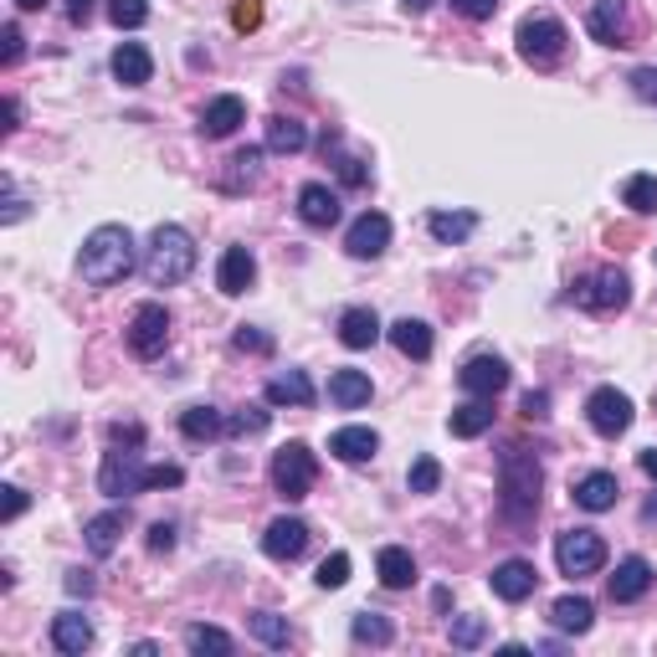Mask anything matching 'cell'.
Instances as JSON below:
<instances>
[{"instance_id": "1f68e13d", "label": "cell", "mask_w": 657, "mask_h": 657, "mask_svg": "<svg viewBox=\"0 0 657 657\" xmlns=\"http://www.w3.org/2000/svg\"><path fill=\"white\" fill-rule=\"evenodd\" d=\"M268 150L272 154H303L309 150V129L299 119H288V114H272L268 119Z\"/></svg>"}, {"instance_id": "484cf974", "label": "cell", "mask_w": 657, "mask_h": 657, "mask_svg": "<svg viewBox=\"0 0 657 657\" xmlns=\"http://www.w3.org/2000/svg\"><path fill=\"white\" fill-rule=\"evenodd\" d=\"M380 340V319L375 309H344L340 314V344L344 349H370Z\"/></svg>"}, {"instance_id": "6125c7cd", "label": "cell", "mask_w": 657, "mask_h": 657, "mask_svg": "<svg viewBox=\"0 0 657 657\" xmlns=\"http://www.w3.org/2000/svg\"><path fill=\"white\" fill-rule=\"evenodd\" d=\"M15 123H21V104H15V98H6V134H11Z\"/></svg>"}, {"instance_id": "52a82bcc", "label": "cell", "mask_w": 657, "mask_h": 657, "mask_svg": "<svg viewBox=\"0 0 657 657\" xmlns=\"http://www.w3.org/2000/svg\"><path fill=\"white\" fill-rule=\"evenodd\" d=\"M554 566H560V575H570V581L596 575V570L606 566V539H601L596 529H566V535L554 539Z\"/></svg>"}, {"instance_id": "4316f807", "label": "cell", "mask_w": 657, "mask_h": 657, "mask_svg": "<svg viewBox=\"0 0 657 657\" xmlns=\"http://www.w3.org/2000/svg\"><path fill=\"white\" fill-rule=\"evenodd\" d=\"M493 427V401H483V396H473L467 406H457L448 417V432L463 437V442H473V437H483Z\"/></svg>"}, {"instance_id": "d6a6232c", "label": "cell", "mask_w": 657, "mask_h": 657, "mask_svg": "<svg viewBox=\"0 0 657 657\" xmlns=\"http://www.w3.org/2000/svg\"><path fill=\"white\" fill-rule=\"evenodd\" d=\"M550 622L560 632H575V637H581V632H591V622H596V606L585 596H560L550 606Z\"/></svg>"}, {"instance_id": "4fadbf2b", "label": "cell", "mask_w": 657, "mask_h": 657, "mask_svg": "<svg viewBox=\"0 0 657 657\" xmlns=\"http://www.w3.org/2000/svg\"><path fill=\"white\" fill-rule=\"evenodd\" d=\"M457 386H463L467 396H483V401H493V396L508 386V365L498 355H473L463 370H457Z\"/></svg>"}, {"instance_id": "b9f144b4", "label": "cell", "mask_w": 657, "mask_h": 657, "mask_svg": "<svg viewBox=\"0 0 657 657\" xmlns=\"http://www.w3.org/2000/svg\"><path fill=\"white\" fill-rule=\"evenodd\" d=\"M231 349H241V355H272V349H278V340H272V334H262V328H252V324H241L237 334H231Z\"/></svg>"}, {"instance_id": "f5cc1de1", "label": "cell", "mask_w": 657, "mask_h": 657, "mask_svg": "<svg viewBox=\"0 0 657 657\" xmlns=\"http://www.w3.org/2000/svg\"><path fill=\"white\" fill-rule=\"evenodd\" d=\"M452 11L467 15V21H488V15L498 11V0H452Z\"/></svg>"}, {"instance_id": "3957f363", "label": "cell", "mask_w": 657, "mask_h": 657, "mask_svg": "<svg viewBox=\"0 0 657 657\" xmlns=\"http://www.w3.org/2000/svg\"><path fill=\"white\" fill-rule=\"evenodd\" d=\"M195 272V241L185 226L175 222H164L154 226V237H150V252H144V278H150L154 288H175L185 283Z\"/></svg>"}, {"instance_id": "74e56055", "label": "cell", "mask_w": 657, "mask_h": 657, "mask_svg": "<svg viewBox=\"0 0 657 657\" xmlns=\"http://www.w3.org/2000/svg\"><path fill=\"white\" fill-rule=\"evenodd\" d=\"M483 643H488V622H483V616H452V647L478 653Z\"/></svg>"}, {"instance_id": "bcb514c9", "label": "cell", "mask_w": 657, "mask_h": 657, "mask_svg": "<svg viewBox=\"0 0 657 657\" xmlns=\"http://www.w3.org/2000/svg\"><path fill=\"white\" fill-rule=\"evenodd\" d=\"M185 483V473H180L175 463H154V467H144V493L150 488H180Z\"/></svg>"}, {"instance_id": "7dc6e473", "label": "cell", "mask_w": 657, "mask_h": 657, "mask_svg": "<svg viewBox=\"0 0 657 657\" xmlns=\"http://www.w3.org/2000/svg\"><path fill=\"white\" fill-rule=\"evenodd\" d=\"M231 26H237V31H257V26H262V0H237V6H231Z\"/></svg>"}, {"instance_id": "7bdbcfd3", "label": "cell", "mask_w": 657, "mask_h": 657, "mask_svg": "<svg viewBox=\"0 0 657 657\" xmlns=\"http://www.w3.org/2000/svg\"><path fill=\"white\" fill-rule=\"evenodd\" d=\"M406 483H411V493H437V483H442V463H437V457H417Z\"/></svg>"}, {"instance_id": "11a10c76", "label": "cell", "mask_w": 657, "mask_h": 657, "mask_svg": "<svg viewBox=\"0 0 657 657\" xmlns=\"http://www.w3.org/2000/svg\"><path fill=\"white\" fill-rule=\"evenodd\" d=\"M150 550L164 554V550H175V524H150Z\"/></svg>"}, {"instance_id": "e0dca14e", "label": "cell", "mask_w": 657, "mask_h": 657, "mask_svg": "<svg viewBox=\"0 0 657 657\" xmlns=\"http://www.w3.org/2000/svg\"><path fill=\"white\" fill-rule=\"evenodd\" d=\"M539 585V570L529 566V560H504V566L493 570V596L508 601V606H519V601L535 596Z\"/></svg>"}, {"instance_id": "d6986e66", "label": "cell", "mask_w": 657, "mask_h": 657, "mask_svg": "<svg viewBox=\"0 0 657 657\" xmlns=\"http://www.w3.org/2000/svg\"><path fill=\"white\" fill-rule=\"evenodd\" d=\"M606 591H612L616 606H627V601H643L647 591H653V566H647L643 554H627V560L616 566V575L606 581Z\"/></svg>"}, {"instance_id": "680465c9", "label": "cell", "mask_w": 657, "mask_h": 657, "mask_svg": "<svg viewBox=\"0 0 657 657\" xmlns=\"http://www.w3.org/2000/svg\"><path fill=\"white\" fill-rule=\"evenodd\" d=\"M67 591H73V596H88L93 575H88V570H67Z\"/></svg>"}, {"instance_id": "e7e4bbea", "label": "cell", "mask_w": 657, "mask_h": 657, "mask_svg": "<svg viewBox=\"0 0 657 657\" xmlns=\"http://www.w3.org/2000/svg\"><path fill=\"white\" fill-rule=\"evenodd\" d=\"M21 11H46V0H15Z\"/></svg>"}, {"instance_id": "94428289", "label": "cell", "mask_w": 657, "mask_h": 657, "mask_svg": "<svg viewBox=\"0 0 657 657\" xmlns=\"http://www.w3.org/2000/svg\"><path fill=\"white\" fill-rule=\"evenodd\" d=\"M637 467H643L647 478L657 483V448H647V452H637Z\"/></svg>"}, {"instance_id": "ee69618b", "label": "cell", "mask_w": 657, "mask_h": 657, "mask_svg": "<svg viewBox=\"0 0 657 657\" xmlns=\"http://www.w3.org/2000/svg\"><path fill=\"white\" fill-rule=\"evenodd\" d=\"M257 164H262V150H241L231 160V180H226V191H241V185H252L257 180Z\"/></svg>"}, {"instance_id": "d4e9b609", "label": "cell", "mask_w": 657, "mask_h": 657, "mask_svg": "<svg viewBox=\"0 0 657 657\" xmlns=\"http://www.w3.org/2000/svg\"><path fill=\"white\" fill-rule=\"evenodd\" d=\"M616 493H622L616 473H585V478L575 483V504H581L585 514H606V508H616Z\"/></svg>"}, {"instance_id": "f1b7e54d", "label": "cell", "mask_w": 657, "mask_h": 657, "mask_svg": "<svg viewBox=\"0 0 657 657\" xmlns=\"http://www.w3.org/2000/svg\"><path fill=\"white\" fill-rule=\"evenodd\" d=\"M390 344H396L406 359H427L432 355V324H421V319H396V324H390Z\"/></svg>"}, {"instance_id": "30bf717a", "label": "cell", "mask_w": 657, "mask_h": 657, "mask_svg": "<svg viewBox=\"0 0 657 657\" xmlns=\"http://www.w3.org/2000/svg\"><path fill=\"white\" fill-rule=\"evenodd\" d=\"M164 344H170V314L164 303H139L134 319H129V349L139 359H160Z\"/></svg>"}, {"instance_id": "f907efd6", "label": "cell", "mask_w": 657, "mask_h": 657, "mask_svg": "<svg viewBox=\"0 0 657 657\" xmlns=\"http://www.w3.org/2000/svg\"><path fill=\"white\" fill-rule=\"evenodd\" d=\"M334 164H340V180H344V185H355V191L365 185V180H370V170H365V164H359L355 154H340Z\"/></svg>"}, {"instance_id": "603a6c76", "label": "cell", "mask_w": 657, "mask_h": 657, "mask_svg": "<svg viewBox=\"0 0 657 657\" xmlns=\"http://www.w3.org/2000/svg\"><path fill=\"white\" fill-rule=\"evenodd\" d=\"M108 67H114V77H119L123 88H144V83L154 77V57L139 42H123L119 52H114V62H108Z\"/></svg>"}, {"instance_id": "816d5d0a", "label": "cell", "mask_w": 657, "mask_h": 657, "mask_svg": "<svg viewBox=\"0 0 657 657\" xmlns=\"http://www.w3.org/2000/svg\"><path fill=\"white\" fill-rule=\"evenodd\" d=\"M519 411H524L529 421H545V417H550V396H545V390H524Z\"/></svg>"}, {"instance_id": "be15d7a7", "label": "cell", "mask_w": 657, "mask_h": 657, "mask_svg": "<svg viewBox=\"0 0 657 657\" xmlns=\"http://www.w3.org/2000/svg\"><path fill=\"white\" fill-rule=\"evenodd\" d=\"M401 6H406V11H411V15H421V11H432L437 0H401Z\"/></svg>"}, {"instance_id": "277c9868", "label": "cell", "mask_w": 657, "mask_h": 657, "mask_svg": "<svg viewBox=\"0 0 657 657\" xmlns=\"http://www.w3.org/2000/svg\"><path fill=\"white\" fill-rule=\"evenodd\" d=\"M570 299L581 303L585 314H622L632 299V278L622 268H596L570 288Z\"/></svg>"}, {"instance_id": "ba28073f", "label": "cell", "mask_w": 657, "mask_h": 657, "mask_svg": "<svg viewBox=\"0 0 657 657\" xmlns=\"http://www.w3.org/2000/svg\"><path fill=\"white\" fill-rule=\"evenodd\" d=\"M98 488H104L108 498H134V493H144V463H139V448L108 442L104 467H98Z\"/></svg>"}, {"instance_id": "ac0fdd59", "label": "cell", "mask_w": 657, "mask_h": 657, "mask_svg": "<svg viewBox=\"0 0 657 657\" xmlns=\"http://www.w3.org/2000/svg\"><path fill=\"white\" fill-rule=\"evenodd\" d=\"M241 123H247V104H241L237 93H222V98H211V104L201 108V134L206 139L237 134Z\"/></svg>"}, {"instance_id": "7c38bea8", "label": "cell", "mask_w": 657, "mask_h": 657, "mask_svg": "<svg viewBox=\"0 0 657 657\" xmlns=\"http://www.w3.org/2000/svg\"><path fill=\"white\" fill-rule=\"evenodd\" d=\"M386 247H390V216H380V211H365V216L349 226V237H344V252L359 257V262H375Z\"/></svg>"}, {"instance_id": "6da1fadb", "label": "cell", "mask_w": 657, "mask_h": 657, "mask_svg": "<svg viewBox=\"0 0 657 657\" xmlns=\"http://www.w3.org/2000/svg\"><path fill=\"white\" fill-rule=\"evenodd\" d=\"M539 488H545L539 457L524 448H508L498 457V519L508 529H529L539 514Z\"/></svg>"}, {"instance_id": "d590c367", "label": "cell", "mask_w": 657, "mask_h": 657, "mask_svg": "<svg viewBox=\"0 0 657 657\" xmlns=\"http://www.w3.org/2000/svg\"><path fill=\"white\" fill-rule=\"evenodd\" d=\"M349 637H355L359 647H390V637H396V627H390L386 616H375V612H359L355 622H349Z\"/></svg>"}, {"instance_id": "91938a15", "label": "cell", "mask_w": 657, "mask_h": 657, "mask_svg": "<svg viewBox=\"0 0 657 657\" xmlns=\"http://www.w3.org/2000/svg\"><path fill=\"white\" fill-rule=\"evenodd\" d=\"M88 15H93V0H67V21L73 26H88Z\"/></svg>"}, {"instance_id": "9f6ffc18", "label": "cell", "mask_w": 657, "mask_h": 657, "mask_svg": "<svg viewBox=\"0 0 657 657\" xmlns=\"http://www.w3.org/2000/svg\"><path fill=\"white\" fill-rule=\"evenodd\" d=\"M21 216H26V201H21V195H15V185H11V180H6V216H0V222H6V226H15V222H21Z\"/></svg>"}, {"instance_id": "cb8c5ba5", "label": "cell", "mask_w": 657, "mask_h": 657, "mask_svg": "<svg viewBox=\"0 0 657 657\" xmlns=\"http://www.w3.org/2000/svg\"><path fill=\"white\" fill-rule=\"evenodd\" d=\"M375 575H380L386 591H406V585L417 581V560H411V550H401V545H386V550L375 554Z\"/></svg>"}, {"instance_id": "8992f818", "label": "cell", "mask_w": 657, "mask_h": 657, "mask_svg": "<svg viewBox=\"0 0 657 657\" xmlns=\"http://www.w3.org/2000/svg\"><path fill=\"white\" fill-rule=\"evenodd\" d=\"M272 488L283 493L288 504H299V498H309L319 483V463H314V452L303 448V442H288V448L272 452Z\"/></svg>"}, {"instance_id": "f546056e", "label": "cell", "mask_w": 657, "mask_h": 657, "mask_svg": "<svg viewBox=\"0 0 657 657\" xmlns=\"http://www.w3.org/2000/svg\"><path fill=\"white\" fill-rule=\"evenodd\" d=\"M180 432H185V442H216L226 432V421L216 406H185L180 411Z\"/></svg>"}, {"instance_id": "e575fe53", "label": "cell", "mask_w": 657, "mask_h": 657, "mask_svg": "<svg viewBox=\"0 0 657 657\" xmlns=\"http://www.w3.org/2000/svg\"><path fill=\"white\" fill-rule=\"evenodd\" d=\"M622 206H632L637 216L657 211V175H627L622 180Z\"/></svg>"}, {"instance_id": "7402d4cb", "label": "cell", "mask_w": 657, "mask_h": 657, "mask_svg": "<svg viewBox=\"0 0 657 657\" xmlns=\"http://www.w3.org/2000/svg\"><path fill=\"white\" fill-rule=\"evenodd\" d=\"M328 452L340 457V463H370L375 452H380V437L370 427H340V432L328 437Z\"/></svg>"}, {"instance_id": "ffe728a7", "label": "cell", "mask_w": 657, "mask_h": 657, "mask_svg": "<svg viewBox=\"0 0 657 657\" xmlns=\"http://www.w3.org/2000/svg\"><path fill=\"white\" fill-rule=\"evenodd\" d=\"M52 647L67 653V657L88 653V647H93V622L83 612H57V616H52Z\"/></svg>"}, {"instance_id": "f35d334b", "label": "cell", "mask_w": 657, "mask_h": 657, "mask_svg": "<svg viewBox=\"0 0 657 657\" xmlns=\"http://www.w3.org/2000/svg\"><path fill=\"white\" fill-rule=\"evenodd\" d=\"M268 421H272V411H262V406H241V411L226 417V432L231 437H257V432H268Z\"/></svg>"}, {"instance_id": "60d3db41", "label": "cell", "mask_w": 657, "mask_h": 657, "mask_svg": "<svg viewBox=\"0 0 657 657\" xmlns=\"http://www.w3.org/2000/svg\"><path fill=\"white\" fill-rule=\"evenodd\" d=\"M185 647H191V653H216V657H226V653H231V637H226L222 627H191V632H185Z\"/></svg>"}, {"instance_id": "83f0119b", "label": "cell", "mask_w": 657, "mask_h": 657, "mask_svg": "<svg viewBox=\"0 0 657 657\" xmlns=\"http://www.w3.org/2000/svg\"><path fill=\"white\" fill-rule=\"evenodd\" d=\"M268 401L272 406H314V380L303 370H283L268 380Z\"/></svg>"}, {"instance_id": "836d02e7", "label": "cell", "mask_w": 657, "mask_h": 657, "mask_svg": "<svg viewBox=\"0 0 657 657\" xmlns=\"http://www.w3.org/2000/svg\"><path fill=\"white\" fill-rule=\"evenodd\" d=\"M473 226H478L473 211H432V216H427V231H432L437 241H467Z\"/></svg>"}, {"instance_id": "8fae6325", "label": "cell", "mask_w": 657, "mask_h": 657, "mask_svg": "<svg viewBox=\"0 0 657 657\" xmlns=\"http://www.w3.org/2000/svg\"><path fill=\"white\" fill-rule=\"evenodd\" d=\"M585 31H591L601 46H632V11H627V0H596V6H591V15H585Z\"/></svg>"}, {"instance_id": "7a4b0ae2", "label": "cell", "mask_w": 657, "mask_h": 657, "mask_svg": "<svg viewBox=\"0 0 657 657\" xmlns=\"http://www.w3.org/2000/svg\"><path fill=\"white\" fill-rule=\"evenodd\" d=\"M77 272H83V283L93 288H114L123 283L129 272H134V237H129V226H98L88 241H83V252H77Z\"/></svg>"}, {"instance_id": "db71d44e", "label": "cell", "mask_w": 657, "mask_h": 657, "mask_svg": "<svg viewBox=\"0 0 657 657\" xmlns=\"http://www.w3.org/2000/svg\"><path fill=\"white\" fill-rule=\"evenodd\" d=\"M632 93L647 98V104H657V67H637V73H632Z\"/></svg>"}, {"instance_id": "2e32d148", "label": "cell", "mask_w": 657, "mask_h": 657, "mask_svg": "<svg viewBox=\"0 0 657 657\" xmlns=\"http://www.w3.org/2000/svg\"><path fill=\"white\" fill-rule=\"evenodd\" d=\"M299 216H303V226H314V231H328V226L340 222L344 211H340V195L328 191L324 180H309L299 191Z\"/></svg>"}, {"instance_id": "681fc988", "label": "cell", "mask_w": 657, "mask_h": 657, "mask_svg": "<svg viewBox=\"0 0 657 657\" xmlns=\"http://www.w3.org/2000/svg\"><path fill=\"white\" fill-rule=\"evenodd\" d=\"M108 442H119V448H144V427H139V421H123V427H108Z\"/></svg>"}, {"instance_id": "4dcf8cb0", "label": "cell", "mask_w": 657, "mask_h": 657, "mask_svg": "<svg viewBox=\"0 0 657 657\" xmlns=\"http://www.w3.org/2000/svg\"><path fill=\"white\" fill-rule=\"evenodd\" d=\"M119 535H123V508H108V514L88 519V529H83V539H88V550L98 554V560L119 550Z\"/></svg>"}, {"instance_id": "9a60e30c", "label": "cell", "mask_w": 657, "mask_h": 657, "mask_svg": "<svg viewBox=\"0 0 657 657\" xmlns=\"http://www.w3.org/2000/svg\"><path fill=\"white\" fill-rule=\"evenodd\" d=\"M252 283H257V257L247 247H226L222 262H216V288H222L226 299H241Z\"/></svg>"}, {"instance_id": "f6af8a7d", "label": "cell", "mask_w": 657, "mask_h": 657, "mask_svg": "<svg viewBox=\"0 0 657 657\" xmlns=\"http://www.w3.org/2000/svg\"><path fill=\"white\" fill-rule=\"evenodd\" d=\"M314 581L319 585H324V591H340V585L344 581H349V554H328V560H324V566H319V575H314Z\"/></svg>"}, {"instance_id": "6f0895ef", "label": "cell", "mask_w": 657, "mask_h": 657, "mask_svg": "<svg viewBox=\"0 0 657 657\" xmlns=\"http://www.w3.org/2000/svg\"><path fill=\"white\" fill-rule=\"evenodd\" d=\"M21 514H26V493L6 488V519H21Z\"/></svg>"}, {"instance_id": "5bb4252c", "label": "cell", "mask_w": 657, "mask_h": 657, "mask_svg": "<svg viewBox=\"0 0 657 657\" xmlns=\"http://www.w3.org/2000/svg\"><path fill=\"white\" fill-rule=\"evenodd\" d=\"M309 550V524L299 514H283V519L268 524V535H262V554L268 560H299Z\"/></svg>"}, {"instance_id": "44dd1931", "label": "cell", "mask_w": 657, "mask_h": 657, "mask_svg": "<svg viewBox=\"0 0 657 657\" xmlns=\"http://www.w3.org/2000/svg\"><path fill=\"white\" fill-rule=\"evenodd\" d=\"M375 386L365 370H334L328 375V401L340 406V411H359V406H370Z\"/></svg>"}, {"instance_id": "c3c4849f", "label": "cell", "mask_w": 657, "mask_h": 657, "mask_svg": "<svg viewBox=\"0 0 657 657\" xmlns=\"http://www.w3.org/2000/svg\"><path fill=\"white\" fill-rule=\"evenodd\" d=\"M0 42H6V52H0V62H6V67H15V62H21V52H26V36H21V26H6L0 31Z\"/></svg>"}, {"instance_id": "5b68a950", "label": "cell", "mask_w": 657, "mask_h": 657, "mask_svg": "<svg viewBox=\"0 0 657 657\" xmlns=\"http://www.w3.org/2000/svg\"><path fill=\"white\" fill-rule=\"evenodd\" d=\"M514 42H519L524 62H535V67H554V62L566 57L570 31H566V21H554V15H524L519 31H514Z\"/></svg>"}, {"instance_id": "8d00e7d4", "label": "cell", "mask_w": 657, "mask_h": 657, "mask_svg": "<svg viewBox=\"0 0 657 657\" xmlns=\"http://www.w3.org/2000/svg\"><path fill=\"white\" fill-rule=\"evenodd\" d=\"M247 627H252V637L262 647H288L293 643V627H288V616H278V612H257Z\"/></svg>"}, {"instance_id": "ab89813d", "label": "cell", "mask_w": 657, "mask_h": 657, "mask_svg": "<svg viewBox=\"0 0 657 657\" xmlns=\"http://www.w3.org/2000/svg\"><path fill=\"white\" fill-rule=\"evenodd\" d=\"M108 21L119 31H134L150 21V0H108Z\"/></svg>"}, {"instance_id": "9c48e42d", "label": "cell", "mask_w": 657, "mask_h": 657, "mask_svg": "<svg viewBox=\"0 0 657 657\" xmlns=\"http://www.w3.org/2000/svg\"><path fill=\"white\" fill-rule=\"evenodd\" d=\"M585 421L596 437H622L632 427V396L616 386H596L585 396Z\"/></svg>"}]
</instances>
